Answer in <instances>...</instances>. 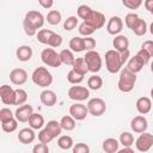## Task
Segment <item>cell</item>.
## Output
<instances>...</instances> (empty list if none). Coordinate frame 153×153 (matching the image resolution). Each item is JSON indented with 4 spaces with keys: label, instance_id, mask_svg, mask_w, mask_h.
I'll return each instance as SVG.
<instances>
[{
    "label": "cell",
    "instance_id": "6da1fadb",
    "mask_svg": "<svg viewBox=\"0 0 153 153\" xmlns=\"http://www.w3.org/2000/svg\"><path fill=\"white\" fill-rule=\"evenodd\" d=\"M44 24V17L38 11H29L23 20V27L27 36L37 35V30Z\"/></svg>",
    "mask_w": 153,
    "mask_h": 153
},
{
    "label": "cell",
    "instance_id": "7a4b0ae2",
    "mask_svg": "<svg viewBox=\"0 0 153 153\" xmlns=\"http://www.w3.org/2000/svg\"><path fill=\"white\" fill-rule=\"evenodd\" d=\"M135 82H136V73L130 72L127 67L121 69L118 82H117V87H118L120 91H122L124 93L130 92L134 88Z\"/></svg>",
    "mask_w": 153,
    "mask_h": 153
},
{
    "label": "cell",
    "instance_id": "3957f363",
    "mask_svg": "<svg viewBox=\"0 0 153 153\" xmlns=\"http://www.w3.org/2000/svg\"><path fill=\"white\" fill-rule=\"evenodd\" d=\"M36 36H37V39L39 43L47 44V45L53 47V48H57L62 44V37L60 35L55 33L54 31L48 30V29L39 30Z\"/></svg>",
    "mask_w": 153,
    "mask_h": 153
},
{
    "label": "cell",
    "instance_id": "277c9868",
    "mask_svg": "<svg viewBox=\"0 0 153 153\" xmlns=\"http://www.w3.org/2000/svg\"><path fill=\"white\" fill-rule=\"evenodd\" d=\"M122 66H123V62L121 59V54L117 50L111 49L105 53V67L109 73L115 74L120 72L122 69Z\"/></svg>",
    "mask_w": 153,
    "mask_h": 153
},
{
    "label": "cell",
    "instance_id": "5b68a950",
    "mask_svg": "<svg viewBox=\"0 0 153 153\" xmlns=\"http://www.w3.org/2000/svg\"><path fill=\"white\" fill-rule=\"evenodd\" d=\"M31 79L33 84L39 87H48L53 82V75L45 67H37L32 72Z\"/></svg>",
    "mask_w": 153,
    "mask_h": 153
},
{
    "label": "cell",
    "instance_id": "8992f818",
    "mask_svg": "<svg viewBox=\"0 0 153 153\" xmlns=\"http://www.w3.org/2000/svg\"><path fill=\"white\" fill-rule=\"evenodd\" d=\"M85 62L87 65V68H88V72H92V73H97L102 69V57H100V54L96 50H88L86 51L85 56Z\"/></svg>",
    "mask_w": 153,
    "mask_h": 153
},
{
    "label": "cell",
    "instance_id": "52a82bcc",
    "mask_svg": "<svg viewBox=\"0 0 153 153\" xmlns=\"http://www.w3.org/2000/svg\"><path fill=\"white\" fill-rule=\"evenodd\" d=\"M41 60L45 66L49 67H60L62 65L61 59H60V54H57L53 48H45L42 50L41 53Z\"/></svg>",
    "mask_w": 153,
    "mask_h": 153
},
{
    "label": "cell",
    "instance_id": "ba28073f",
    "mask_svg": "<svg viewBox=\"0 0 153 153\" xmlns=\"http://www.w3.org/2000/svg\"><path fill=\"white\" fill-rule=\"evenodd\" d=\"M87 109H88V114H91L94 117H99L102 116L105 110H106V104L102 98H91L87 103Z\"/></svg>",
    "mask_w": 153,
    "mask_h": 153
},
{
    "label": "cell",
    "instance_id": "9c48e42d",
    "mask_svg": "<svg viewBox=\"0 0 153 153\" xmlns=\"http://www.w3.org/2000/svg\"><path fill=\"white\" fill-rule=\"evenodd\" d=\"M135 146H136V149L139 152H147V151H149L152 148V146H153V135L147 133V131L140 133L139 137L135 141Z\"/></svg>",
    "mask_w": 153,
    "mask_h": 153
},
{
    "label": "cell",
    "instance_id": "30bf717a",
    "mask_svg": "<svg viewBox=\"0 0 153 153\" xmlns=\"http://www.w3.org/2000/svg\"><path fill=\"white\" fill-rule=\"evenodd\" d=\"M84 22L86 24H88L90 26H92L94 30H98L100 27L104 26L105 24V16L98 11L92 10V12L86 17V19H84Z\"/></svg>",
    "mask_w": 153,
    "mask_h": 153
},
{
    "label": "cell",
    "instance_id": "8fae6325",
    "mask_svg": "<svg viewBox=\"0 0 153 153\" xmlns=\"http://www.w3.org/2000/svg\"><path fill=\"white\" fill-rule=\"evenodd\" d=\"M68 97L72 100L82 102L90 97V90L84 86H71L68 90Z\"/></svg>",
    "mask_w": 153,
    "mask_h": 153
},
{
    "label": "cell",
    "instance_id": "7c38bea8",
    "mask_svg": "<svg viewBox=\"0 0 153 153\" xmlns=\"http://www.w3.org/2000/svg\"><path fill=\"white\" fill-rule=\"evenodd\" d=\"M0 98L1 102L6 105L16 104V90H13L8 85H2L0 87Z\"/></svg>",
    "mask_w": 153,
    "mask_h": 153
},
{
    "label": "cell",
    "instance_id": "4fadbf2b",
    "mask_svg": "<svg viewBox=\"0 0 153 153\" xmlns=\"http://www.w3.org/2000/svg\"><path fill=\"white\" fill-rule=\"evenodd\" d=\"M69 115L74 117L76 121H82L88 115L87 105H84L81 103H74L69 106Z\"/></svg>",
    "mask_w": 153,
    "mask_h": 153
},
{
    "label": "cell",
    "instance_id": "5bb4252c",
    "mask_svg": "<svg viewBox=\"0 0 153 153\" xmlns=\"http://www.w3.org/2000/svg\"><path fill=\"white\" fill-rule=\"evenodd\" d=\"M32 114H33L32 106L29 105V104H23V105H20V106L16 110L14 117H16L19 122L25 123V122H29V120H30V117H31Z\"/></svg>",
    "mask_w": 153,
    "mask_h": 153
},
{
    "label": "cell",
    "instance_id": "9a60e30c",
    "mask_svg": "<svg viewBox=\"0 0 153 153\" xmlns=\"http://www.w3.org/2000/svg\"><path fill=\"white\" fill-rule=\"evenodd\" d=\"M10 80H11L12 84L20 86V85H23V84L26 82V80H27V73L23 68H14L10 73Z\"/></svg>",
    "mask_w": 153,
    "mask_h": 153
},
{
    "label": "cell",
    "instance_id": "2e32d148",
    "mask_svg": "<svg viewBox=\"0 0 153 153\" xmlns=\"http://www.w3.org/2000/svg\"><path fill=\"white\" fill-rule=\"evenodd\" d=\"M147 127H148V123H147V120L145 116H135L131 122H130V128L134 133H143L147 130Z\"/></svg>",
    "mask_w": 153,
    "mask_h": 153
},
{
    "label": "cell",
    "instance_id": "e0dca14e",
    "mask_svg": "<svg viewBox=\"0 0 153 153\" xmlns=\"http://www.w3.org/2000/svg\"><path fill=\"white\" fill-rule=\"evenodd\" d=\"M123 29V22L120 17L114 16L109 19L108 25H106V31L110 35H118Z\"/></svg>",
    "mask_w": 153,
    "mask_h": 153
},
{
    "label": "cell",
    "instance_id": "ac0fdd59",
    "mask_svg": "<svg viewBox=\"0 0 153 153\" xmlns=\"http://www.w3.org/2000/svg\"><path fill=\"white\" fill-rule=\"evenodd\" d=\"M39 99L42 102L43 105L45 106H54L57 102V97H56V93L51 90H44L41 92L39 94Z\"/></svg>",
    "mask_w": 153,
    "mask_h": 153
},
{
    "label": "cell",
    "instance_id": "d6986e66",
    "mask_svg": "<svg viewBox=\"0 0 153 153\" xmlns=\"http://www.w3.org/2000/svg\"><path fill=\"white\" fill-rule=\"evenodd\" d=\"M33 130L35 129H32L31 127L30 128H23V129H20L19 133H18V136H17L18 140H19V142H22L24 145L31 143L35 140V137H36Z\"/></svg>",
    "mask_w": 153,
    "mask_h": 153
},
{
    "label": "cell",
    "instance_id": "ffe728a7",
    "mask_svg": "<svg viewBox=\"0 0 153 153\" xmlns=\"http://www.w3.org/2000/svg\"><path fill=\"white\" fill-rule=\"evenodd\" d=\"M112 45H114L115 50H117L118 53H123V51L128 50L129 41L124 35H117L112 41Z\"/></svg>",
    "mask_w": 153,
    "mask_h": 153
},
{
    "label": "cell",
    "instance_id": "44dd1931",
    "mask_svg": "<svg viewBox=\"0 0 153 153\" xmlns=\"http://www.w3.org/2000/svg\"><path fill=\"white\" fill-rule=\"evenodd\" d=\"M136 110L141 114V115H146L151 111L152 109V102L148 97H140L136 100Z\"/></svg>",
    "mask_w": 153,
    "mask_h": 153
},
{
    "label": "cell",
    "instance_id": "7402d4cb",
    "mask_svg": "<svg viewBox=\"0 0 153 153\" xmlns=\"http://www.w3.org/2000/svg\"><path fill=\"white\" fill-rule=\"evenodd\" d=\"M17 59L19 61L26 62L32 57V48L30 45H20L16 51Z\"/></svg>",
    "mask_w": 153,
    "mask_h": 153
},
{
    "label": "cell",
    "instance_id": "603a6c76",
    "mask_svg": "<svg viewBox=\"0 0 153 153\" xmlns=\"http://www.w3.org/2000/svg\"><path fill=\"white\" fill-rule=\"evenodd\" d=\"M143 66H145V63H143V61L140 59V56H139V55H134V56L128 61L127 68H128L130 72H133V73H139V72L143 68Z\"/></svg>",
    "mask_w": 153,
    "mask_h": 153
},
{
    "label": "cell",
    "instance_id": "cb8c5ba5",
    "mask_svg": "<svg viewBox=\"0 0 153 153\" xmlns=\"http://www.w3.org/2000/svg\"><path fill=\"white\" fill-rule=\"evenodd\" d=\"M118 145H120V142L116 139L109 137L103 141L102 148L105 153H115V152H118Z\"/></svg>",
    "mask_w": 153,
    "mask_h": 153
},
{
    "label": "cell",
    "instance_id": "d4e9b609",
    "mask_svg": "<svg viewBox=\"0 0 153 153\" xmlns=\"http://www.w3.org/2000/svg\"><path fill=\"white\" fill-rule=\"evenodd\" d=\"M69 48L72 51H75V53H81L85 50V42H84V38L82 37H79V36H75L73 37L71 41H69Z\"/></svg>",
    "mask_w": 153,
    "mask_h": 153
},
{
    "label": "cell",
    "instance_id": "484cf974",
    "mask_svg": "<svg viewBox=\"0 0 153 153\" xmlns=\"http://www.w3.org/2000/svg\"><path fill=\"white\" fill-rule=\"evenodd\" d=\"M29 126L32 129H41L44 126V118L41 114L38 112H33L29 120Z\"/></svg>",
    "mask_w": 153,
    "mask_h": 153
},
{
    "label": "cell",
    "instance_id": "4316f807",
    "mask_svg": "<svg viewBox=\"0 0 153 153\" xmlns=\"http://www.w3.org/2000/svg\"><path fill=\"white\" fill-rule=\"evenodd\" d=\"M72 69H74L75 72L80 73V74H86L88 72V68H87V65L85 62V59L84 57H76L74 60V63L72 65Z\"/></svg>",
    "mask_w": 153,
    "mask_h": 153
},
{
    "label": "cell",
    "instance_id": "83f0119b",
    "mask_svg": "<svg viewBox=\"0 0 153 153\" xmlns=\"http://www.w3.org/2000/svg\"><path fill=\"white\" fill-rule=\"evenodd\" d=\"M60 59H61V62L63 65H67V66H72L74 63V60H75L71 49H62L60 51Z\"/></svg>",
    "mask_w": 153,
    "mask_h": 153
},
{
    "label": "cell",
    "instance_id": "f1b7e54d",
    "mask_svg": "<svg viewBox=\"0 0 153 153\" xmlns=\"http://www.w3.org/2000/svg\"><path fill=\"white\" fill-rule=\"evenodd\" d=\"M44 128H47V129H48V130L54 135V137L60 136L61 131L63 130V129H62V127H61V123H60V122H57V121H55V120L49 121V122L45 124V127H44Z\"/></svg>",
    "mask_w": 153,
    "mask_h": 153
},
{
    "label": "cell",
    "instance_id": "f546056e",
    "mask_svg": "<svg viewBox=\"0 0 153 153\" xmlns=\"http://www.w3.org/2000/svg\"><path fill=\"white\" fill-rule=\"evenodd\" d=\"M75 121L76 120L74 117H72L71 115H66V116H63L61 118L60 123H61V127H62L63 130L71 131V130H73L75 128Z\"/></svg>",
    "mask_w": 153,
    "mask_h": 153
},
{
    "label": "cell",
    "instance_id": "4dcf8cb0",
    "mask_svg": "<svg viewBox=\"0 0 153 153\" xmlns=\"http://www.w3.org/2000/svg\"><path fill=\"white\" fill-rule=\"evenodd\" d=\"M131 31L136 35V36H143L146 32H147V23L143 20V19H141V18H139V20L134 24V26L131 27Z\"/></svg>",
    "mask_w": 153,
    "mask_h": 153
},
{
    "label": "cell",
    "instance_id": "1f68e13d",
    "mask_svg": "<svg viewBox=\"0 0 153 153\" xmlns=\"http://www.w3.org/2000/svg\"><path fill=\"white\" fill-rule=\"evenodd\" d=\"M87 86H88V88H91V90H99L102 86H103V79L99 76V75H97V74H93V75H91L90 78H88V80H87Z\"/></svg>",
    "mask_w": 153,
    "mask_h": 153
},
{
    "label": "cell",
    "instance_id": "d6a6232c",
    "mask_svg": "<svg viewBox=\"0 0 153 153\" xmlns=\"http://www.w3.org/2000/svg\"><path fill=\"white\" fill-rule=\"evenodd\" d=\"M45 20L50 25H57L61 22V13L57 10H51V11L48 12V14L45 17Z\"/></svg>",
    "mask_w": 153,
    "mask_h": 153
},
{
    "label": "cell",
    "instance_id": "836d02e7",
    "mask_svg": "<svg viewBox=\"0 0 153 153\" xmlns=\"http://www.w3.org/2000/svg\"><path fill=\"white\" fill-rule=\"evenodd\" d=\"M18 122L19 121L16 117H13V118H11V120H8L6 122H2L1 123V128L6 133H12V131H14L18 128Z\"/></svg>",
    "mask_w": 153,
    "mask_h": 153
},
{
    "label": "cell",
    "instance_id": "e575fe53",
    "mask_svg": "<svg viewBox=\"0 0 153 153\" xmlns=\"http://www.w3.org/2000/svg\"><path fill=\"white\" fill-rule=\"evenodd\" d=\"M84 76H85L84 74H80V73L75 72L74 69H71L67 74V80L73 85H78L84 80Z\"/></svg>",
    "mask_w": 153,
    "mask_h": 153
},
{
    "label": "cell",
    "instance_id": "d590c367",
    "mask_svg": "<svg viewBox=\"0 0 153 153\" xmlns=\"http://www.w3.org/2000/svg\"><path fill=\"white\" fill-rule=\"evenodd\" d=\"M57 145H59V147L61 149H65V151L69 149V148L73 147V139L71 136H68V135H62V136L59 137Z\"/></svg>",
    "mask_w": 153,
    "mask_h": 153
},
{
    "label": "cell",
    "instance_id": "8d00e7d4",
    "mask_svg": "<svg viewBox=\"0 0 153 153\" xmlns=\"http://www.w3.org/2000/svg\"><path fill=\"white\" fill-rule=\"evenodd\" d=\"M120 143L123 145V147L131 146L134 143V136H133V134L129 133V131H123L120 135Z\"/></svg>",
    "mask_w": 153,
    "mask_h": 153
},
{
    "label": "cell",
    "instance_id": "74e56055",
    "mask_svg": "<svg viewBox=\"0 0 153 153\" xmlns=\"http://www.w3.org/2000/svg\"><path fill=\"white\" fill-rule=\"evenodd\" d=\"M27 100V93L23 88H17L16 90V104L14 105H23Z\"/></svg>",
    "mask_w": 153,
    "mask_h": 153
},
{
    "label": "cell",
    "instance_id": "f35d334b",
    "mask_svg": "<svg viewBox=\"0 0 153 153\" xmlns=\"http://www.w3.org/2000/svg\"><path fill=\"white\" fill-rule=\"evenodd\" d=\"M53 139H55L54 137V135L47 129V128H44V129H42L39 133H38V140H39V142H44V143H49Z\"/></svg>",
    "mask_w": 153,
    "mask_h": 153
},
{
    "label": "cell",
    "instance_id": "ab89813d",
    "mask_svg": "<svg viewBox=\"0 0 153 153\" xmlns=\"http://www.w3.org/2000/svg\"><path fill=\"white\" fill-rule=\"evenodd\" d=\"M78 23H79V22H78V18L74 17V16H71V17H68V18L65 20V23H63V29H65L66 31H71V30H73V29L76 27Z\"/></svg>",
    "mask_w": 153,
    "mask_h": 153
},
{
    "label": "cell",
    "instance_id": "60d3db41",
    "mask_svg": "<svg viewBox=\"0 0 153 153\" xmlns=\"http://www.w3.org/2000/svg\"><path fill=\"white\" fill-rule=\"evenodd\" d=\"M94 31H96V30H94L92 26H90L88 24H86L85 22H82V23L79 25V33L82 35V36H85V37L91 36Z\"/></svg>",
    "mask_w": 153,
    "mask_h": 153
},
{
    "label": "cell",
    "instance_id": "b9f144b4",
    "mask_svg": "<svg viewBox=\"0 0 153 153\" xmlns=\"http://www.w3.org/2000/svg\"><path fill=\"white\" fill-rule=\"evenodd\" d=\"M92 12V8L90 7V6H87V5H80L79 7H78V10H76V13H78V17L80 18V19H86V17L90 14Z\"/></svg>",
    "mask_w": 153,
    "mask_h": 153
},
{
    "label": "cell",
    "instance_id": "7bdbcfd3",
    "mask_svg": "<svg viewBox=\"0 0 153 153\" xmlns=\"http://www.w3.org/2000/svg\"><path fill=\"white\" fill-rule=\"evenodd\" d=\"M139 16L136 14V13H128L127 16H126V18H124V23H126V25L131 30V27L134 26V24L139 20Z\"/></svg>",
    "mask_w": 153,
    "mask_h": 153
},
{
    "label": "cell",
    "instance_id": "ee69618b",
    "mask_svg": "<svg viewBox=\"0 0 153 153\" xmlns=\"http://www.w3.org/2000/svg\"><path fill=\"white\" fill-rule=\"evenodd\" d=\"M143 0H122V4L129 10H137L142 5Z\"/></svg>",
    "mask_w": 153,
    "mask_h": 153
},
{
    "label": "cell",
    "instance_id": "f6af8a7d",
    "mask_svg": "<svg viewBox=\"0 0 153 153\" xmlns=\"http://www.w3.org/2000/svg\"><path fill=\"white\" fill-rule=\"evenodd\" d=\"M13 117H14V115L8 108H2L0 110V121H1V123L6 122V121H8V120H11Z\"/></svg>",
    "mask_w": 153,
    "mask_h": 153
},
{
    "label": "cell",
    "instance_id": "bcb514c9",
    "mask_svg": "<svg viewBox=\"0 0 153 153\" xmlns=\"http://www.w3.org/2000/svg\"><path fill=\"white\" fill-rule=\"evenodd\" d=\"M88 152H90V147L82 142H79L73 147V153H88Z\"/></svg>",
    "mask_w": 153,
    "mask_h": 153
},
{
    "label": "cell",
    "instance_id": "7dc6e473",
    "mask_svg": "<svg viewBox=\"0 0 153 153\" xmlns=\"http://www.w3.org/2000/svg\"><path fill=\"white\" fill-rule=\"evenodd\" d=\"M32 152L33 153H48L49 152V147H48L47 143L41 142V143L35 145V147L32 148Z\"/></svg>",
    "mask_w": 153,
    "mask_h": 153
},
{
    "label": "cell",
    "instance_id": "c3c4849f",
    "mask_svg": "<svg viewBox=\"0 0 153 153\" xmlns=\"http://www.w3.org/2000/svg\"><path fill=\"white\" fill-rule=\"evenodd\" d=\"M84 42H85V50H86V51L93 50V49L96 48V41H94V38L87 36V37L84 38Z\"/></svg>",
    "mask_w": 153,
    "mask_h": 153
},
{
    "label": "cell",
    "instance_id": "681fc988",
    "mask_svg": "<svg viewBox=\"0 0 153 153\" xmlns=\"http://www.w3.org/2000/svg\"><path fill=\"white\" fill-rule=\"evenodd\" d=\"M141 48H143V49L151 55V57H153V41H151V39L145 41V42L142 43Z\"/></svg>",
    "mask_w": 153,
    "mask_h": 153
},
{
    "label": "cell",
    "instance_id": "f907efd6",
    "mask_svg": "<svg viewBox=\"0 0 153 153\" xmlns=\"http://www.w3.org/2000/svg\"><path fill=\"white\" fill-rule=\"evenodd\" d=\"M136 55H139V56H140V59L143 61V63H145V65H147V63H148V61H149V59H151V55H149V54H148L143 48H141V49L137 51V54H136Z\"/></svg>",
    "mask_w": 153,
    "mask_h": 153
},
{
    "label": "cell",
    "instance_id": "816d5d0a",
    "mask_svg": "<svg viewBox=\"0 0 153 153\" xmlns=\"http://www.w3.org/2000/svg\"><path fill=\"white\" fill-rule=\"evenodd\" d=\"M38 2L43 8H50L54 4V0H38Z\"/></svg>",
    "mask_w": 153,
    "mask_h": 153
},
{
    "label": "cell",
    "instance_id": "f5cc1de1",
    "mask_svg": "<svg viewBox=\"0 0 153 153\" xmlns=\"http://www.w3.org/2000/svg\"><path fill=\"white\" fill-rule=\"evenodd\" d=\"M145 7L148 12L153 11V0H145Z\"/></svg>",
    "mask_w": 153,
    "mask_h": 153
},
{
    "label": "cell",
    "instance_id": "db71d44e",
    "mask_svg": "<svg viewBox=\"0 0 153 153\" xmlns=\"http://www.w3.org/2000/svg\"><path fill=\"white\" fill-rule=\"evenodd\" d=\"M121 54V59H122V62H123V65H124V62H127V60H128V57H129V50H126V51H123V53H120Z\"/></svg>",
    "mask_w": 153,
    "mask_h": 153
},
{
    "label": "cell",
    "instance_id": "11a10c76",
    "mask_svg": "<svg viewBox=\"0 0 153 153\" xmlns=\"http://www.w3.org/2000/svg\"><path fill=\"white\" fill-rule=\"evenodd\" d=\"M118 152L120 153H134V151H133V148L130 147V146H126V147H123L122 149H118Z\"/></svg>",
    "mask_w": 153,
    "mask_h": 153
},
{
    "label": "cell",
    "instance_id": "9f6ffc18",
    "mask_svg": "<svg viewBox=\"0 0 153 153\" xmlns=\"http://www.w3.org/2000/svg\"><path fill=\"white\" fill-rule=\"evenodd\" d=\"M149 32H151V33L153 35V23H152V24L149 25Z\"/></svg>",
    "mask_w": 153,
    "mask_h": 153
},
{
    "label": "cell",
    "instance_id": "6f0895ef",
    "mask_svg": "<svg viewBox=\"0 0 153 153\" xmlns=\"http://www.w3.org/2000/svg\"><path fill=\"white\" fill-rule=\"evenodd\" d=\"M151 72L153 73V61H152V63H151Z\"/></svg>",
    "mask_w": 153,
    "mask_h": 153
},
{
    "label": "cell",
    "instance_id": "680465c9",
    "mask_svg": "<svg viewBox=\"0 0 153 153\" xmlns=\"http://www.w3.org/2000/svg\"><path fill=\"white\" fill-rule=\"evenodd\" d=\"M151 97H152V99H153V88L151 90Z\"/></svg>",
    "mask_w": 153,
    "mask_h": 153
},
{
    "label": "cell",
    "instance_id": "91938a15",
    "mask_svg": "<svg viewBox=\"0 0 153 153\" xmlns=\"http://www.w3.org/2000/svg\"><path fill=\"white\" fill-rule=\"evenodd\" d=\"M151 13H152V14H153V11H152V12H151Z\"/></svg>",
    "mask_w": 153,
    "mask_h": 153
}]
</instances>
